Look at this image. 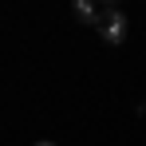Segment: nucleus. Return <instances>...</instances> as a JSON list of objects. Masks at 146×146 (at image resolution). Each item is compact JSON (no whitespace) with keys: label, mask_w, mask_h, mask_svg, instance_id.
I'll return each mask as SVG.
<instances>
[{"label":"nucleus","mask_w":146,"mask_h":146,"mask_svg":"<svg viewBox=\"0 0 146 146\" xmlns=\"http://www.w3.org/2000/svg\"><path fill=\"white\" fill-rule=\"evenodd\" d=\"M126 32H130V20H126V12H122L119 4L99 8V36H103V44L119 48L122 40H126Z\"/></svg>","instance_id":"f257e3e1"},{"label":"nucleus","mask_w":146,"mask_h":146,"mask_svg":"<svg viewBox=\"0 0 146 146\" xmlns=\"http://www.w3.org/2000/svg\"><path fill=\"white\" fill-rule=\"evenodd\" d=\"M75 20H79V24H91V28H99V8L95 4H91V0H75Z\"/></svg>","instance_id":"f03ea898"},{"label":"nucleus","mask_w":146,"mask_h":146,"mask_svg":"<svg viewBox=\"0 0 146 146\" xmlns=\"http://www.w3.org/2000/svg\"><path fill=\"white\" fill-rule=\"evenodd\" d=\"M36 146H55V142H36Z\"/></svg>","instance_id":"7ed1b4c3"}]
</instances>
